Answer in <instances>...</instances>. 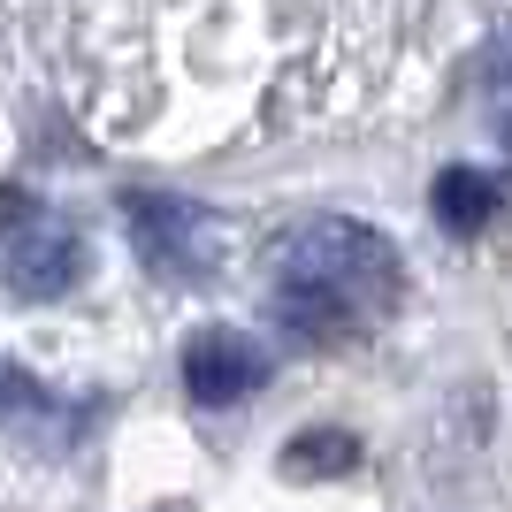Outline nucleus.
<instances>
[{"label":"nucleus","mask_w":512,"mask_h":512,"mask_svg":"<svg viewBox=\"0 0 512 512\" xmlns=\"http://www.w3.org/2000/svg\"><path fill=\"white\" fill-rule=\"evenodd\" d=\"M123 222H130V245L146 260L161 283H199L222 268V230H214V214L192 207V199L176 192H130L123 199Z\"/></svg>","instance_id":"7ed1b4c3"},{"label":"nucleus","mask_w":512,"mask_h":512,"mask_svg":"<svg viewBox=\"0 0 512 512\" xmlns=\"http://www.w3.org/2000/svg\"><path fill=\"white\" fill-rule=\"evenodd\" d=\"M276 276L314 283V291H329L337 306H352L360 321H375L406 291V260H398V245H390L383 230H367L352 214H314V222H299V230L276 245Z\"/></svg>","instance_id":"f257e3e1"},{"label":"nucleus","mask_w":512,"mask_h":512,"mask_svg":"<svg viewBox=\"0 0 512 512\" xmlns=\"http://www.w3.org/2000/svg\"><path fill=\"white\" fill-rule=\"evenodd\" d=\"M0 390H8V375H0Z\"/></svg>","instance_id":"0eeeda50"},{"label":"nucleus","mask_w":512,"mask_h":512,"mask_svg":"<svg viewBox=\"0 0 512 512\" xmlns=\"http://www.w3.org/2000/svg\"><path fill=\"white\" fill-rule=\"evenodd\" d=\"M428 207H436V222H444V230L474 237V230H490V222H497V207H505V184H497L490 169H474V161H451V169L436 176Z\"/></svg>","instance_id":"39448f33"},{"label":"nucleus","mask_w":512,"mask_h":512,"mask_svg":"<svg viewBox=\"0 0 512 512\" xmlns=\"http://www.w3.org/2000/svg\"><path fill=\"white\" fill-rule=\"evenodd\" d=\"M77 276H85V237H77V222L54 214L31 192L0 199V283H8L16 299L46 306V299H62Z\"/></svg>","instance_id":"f03ea898"},{"label":"nucleus","mask_w":512,"mask_h":512,"mask_svg":"<svg viewBox=\"0 0 512 512\" xmlns=\"http://www.w3.org/2000/svg\"><path fill=\"white\" fill-rule=\"evenodd\" d=\"M352 459H360V444H352L344 428H314V436H291V444H283V467L291 474H344Z\"/></svg>","instance_id":"423d86ee"},{"label":"nucleus","mask_w":512,"mask_h":512,"mask_svg":"<svg viewBox=\"0 0 512 512\" xmlns=\"http://www.w3.org/2000/svg\"><path fill=\"white\" fill-rule=\"evenodd\" d=\"M260 383H268L260 337H245V329H192V337H184V390H192V406L230 413V406H245Z\"/></svg>","instance_id":"20e7f679"}]
</instances>
